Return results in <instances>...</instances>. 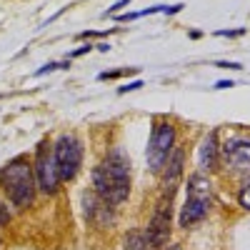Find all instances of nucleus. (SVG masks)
<instances>
[{"label":"nucleus","instance_id":"obj_20","mask_svg":"<svg viewBox=\"0 0 250 250\" xmlns=\"http://www.w3.org/2000/svg\"><path fill=\"white\" fill-rule=\"evenodd\" d=\"M168 250H180V248H178V245H170V248H168Z\"/></svg>","mask_w":250,"mask_h":250},{"label":"nucleus","instance_id":"obj_12","mask_svg":"<svg viewBox=\"0 0 250 250\" xmlns=\"http://www.w3.org/2000/svg\"><path fill=\"white\" fill-rule=\"evenodd\" d=\"M238 200H240V205L245 208V210H250V183H248V185H243V190H240Z\"/></svg>","mask_w":250,"mask_h":250},{"label":"nucleus","instance_id":"obj_4","mask_svg":"<svg viewBox=\"0 0 250 250\" xmlns=\"http://www.w3.org/2000/svg\"><path fill=\"white\" fill-rule=\"evenodd\" d=\"M173 143H175V128L173 123L160 120L153 125V133L148 140V150H145V158H148V168L150 170H160L165 163H168L170 153H173Z\"/></svg>","mask_w":250,"mask_h":250},{"label":"nucleus","instance_id":"obj_7","mask_svg":"<svg viewBox=\"0 0 250 250\" xmlns=\"http://www.w3.org/2000/svg\"><path fill=\"white\" fill-rule=\"evenodd\" d=\"M223 158L233 170H250V140L248 138H230L223 145Z\"/></svg>","mask_w":250,"mask_h":250},{"label":"nucleus","instance_id":"obj_11","mask_svg":"<svg viewBox=\"0 0 250 250\" xmlns=\"http://www.w3.org/2000/svg\"><path fill=\"white\" fill-rule=\"evenodd\" d=\"M138 68H120V70H110V73H103L100 80H113V78H123V75H135Z\"/></svg>","mask_w":250,"mask_h":250},{"label":"nucleus","instance_id":"obj_18","mask_svg":"<svg viewBox=\"0 0 250 250\" xmlns=\"http://www.w3.org/2000/svg\"><path fill=\"white\" fill-rule=\"evenodd\" d=\"M128 3H130V0H118V3H115V5H110V13H115V10H120L123 5H128Z\"/></svg>","mask_w":250,"mask_h":250},{"label":"nucleus","instance_id":"obj_10","mask_svg":"<svg viewBox=\"0 0 250 250\" xmlns=\"http://www.w3.org/2000/svg\"><path fill=\"white\" fill-rule=\"evenodd\" d=\"M125 250H158V245L150 240L148 230H130L123 240Z\"/></svg>","mask_w":250,"mask_h":250},{"label":"nucleus","instance_id":"obj_8","mask_svg":"<svg viewBox=\"0 0 250 250\" xmlns=\"http://www.w3.org/2000/svg\"><path fill=\"white\" fill-rule=\"evenodd\" d=\"M183 165H185V150L175 148L168 158V168H165V173H163V193H175L178 180L183 175Z\"/></svg>","mask_w":250,"mask_h":250},{"label":"nucleus","instance_id":"obj_15","mask_svg":"<svg viewBox=\"0 0 250 250\" xmlns=\"http://www.w3.org/2000/svg\"><path fill=\"white\" fill-rule=\"evenodd\" d=\"M8 218H10V213H8V208H5L3 203H0V225H3V223H8Z\"/></svg>","mask_w":250,"mask_h":250},{"label":"nucleus","instance_id":"obj_3","mask_svg":"<svg viewBox=\"0 0 250 250\" xmlns=\"http://www.w3.org/2000/svg\"><path fill=\"white\" fill-rule=\"evenodd\" d=\"M210 198H213V185L203 173H195L188 180V203L180 210V225L190 228L198 220H203L208 215V208H210Z\"/></svg>","mask_w":250,"mask_h":250},{"label":"nucleus","instance_id":"obj_17","mask_svg":"<svg viewBox=\"0 0 250 250\" xmlns=\"http://www.w3.org/2000/svg\"><path fill=\"white\" fill-rule=\"evenodd\" d=\"M218 65H220V68H233V70H238V68H240L238 62H228V60H220Z\"/></svg>","mask_w":250,"mask_h":250},{"label":"nucleus","instance_id":"obj_13","mask_svg":"<svg viewBox=\"0 0 250 250\" xmlns=\"http://www.w3.org/2000/svg\"><path fill=\"white\" fill-rule=\"evenodd\" d=\"M243 33H245V30L238 28V30H218L215 35H218V38H235V35H243Z\"/></svg>","mask_w":250,"mask_h":250},{"label":"nucleus","instance_id":"obj_1","mask_svg":"<svg viewBox=\"0 0 250 250\" xmlns=\"http://www.w3.org/2000/svg\"><path fill=\"white\" fill-rule=\"evenodd\" d=\"M93 188L108 205H118L130 193V160L123 148H113L93 170Z\"/></svg>","mask_w":250,"mask_h":250},{"label":"nucleus","instance_id":"obj_9","mask_svg":"<svg viewBox=\"0 0 250 250\" xmlns=\"http://www.w3.org/2000/svg\"><path fill=\"white\" fill-rule=\"evenodd\" d=\"M218 155H220V148H218V130H210L205 135L203 145H200V168L203 170H218Z\"/></svg>","mask_w":250,"mask_h":250},{"label":"nucleus","instance_id":"obj_6","mask_svg":"<svg viewBox=\"0 0 250 250\" xmlns=\"http://www.w3.org/2000/svg\"><path fill=\"white\" fill-rule=\"evenodd\" d=\"M35 180L40 193H55L58 190V183H60V173H58V163H55V150L50 148L48 143H40L38 145V153H35Z\"/></svg>","mask_w":250,"mask_h":250},{"label":"nucleus","instance_id":"obj_19","mask_svg":"<svg viewBox=\"0 0 250 250\" xmlns=\"http://www.w3.org/2000/svg\"><path fill=\"white\" fill-rule=\"evenodd\" d=\"M215 88H233V80H218Z\"/></svg>","mask_w":250,"mask_h":250},{"label":"nucleus","instance_id":"obj_2","mask_svg":"<svg viewBox=\"0 0 250 250\" xmlns=\"http://www.w3.org/2000/svg\"><path fill=\"white\" fill-rule=\"evenodd\" d=\"M35 168L30 165L28 158H15L10 160L3 170H0V188L5 190V195L18 205V208H28L35 198Z\"/></svg>","mask_w":250,"mask_h":250},{"label":"nucleus","instance_id":"obj_14","mask_svg":"<svg viewBox=\"0 0 250 250\" xmlns=\"http://www.w3.org/2000/svg\"><path fill=\"white\" fill-rule=\"evenodd\" d=\"M138 88H143V83L140 80H135V83H130V85H123L118 93H130V90H138Z\"/></svg>","mask_w":250,"mask_h":250},{"label":"nucleus","instance_id":"obj_16","mask_svg":"<svg viewBox=\"0 0 250 250\" xmlns=\"http://www.w3.org/2000/svg\"><path fill=\"white\" fill-rule=\"evenodd\" d=\"M88 50H93V48H90V45H83V48H78V50H73V53H70V58H80V55H85Z\"/></svg>","mask_w":250,"mask_h":250},{"label":"nucleus","instance_id":"obj_5","mask_svg":"<svg viewBox=\"0 0 250 250\" xmlns=\"http://www.w3.org/2000/svg\"><path fill=\"white\" fill-rule=\"evenodd\" d=\"M55 150V163H58V173L60 180H73L80 170V163H83V143L78 140V135H60L53 145Z\"/></svg>","mask_w":250,"mask_h":250}]
</instances>
